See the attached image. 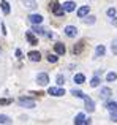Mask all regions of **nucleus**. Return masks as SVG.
I'll list each match as a JSON object with an SVG mask.
<instances>
[{"mask_svg": "<svg viewBox=\"0 0 117 125\" xmlns=\"http://www.w3.org/2000/svg\"><path fill=\"white\" fill-rule=\"evenodd\" d=\"M11 103V100L10 98H5V100H0V104H10Z\"/></svg>", "mask_w": 117, "mask_h": 125, "instance_id": "32", "label": "nucleus"}, {"mask_svg": "<svg viewBox=\"0 0 117 125\" xmlns=\"http://www.w3.org/2000/svg\"><path fill=\"white\" fill-rule=\"evenodd\" d=\"M89 6H87V5H84V6H81V8L79 10H78V16H79V18H86V16L87 14H89Z\"/></svg>", "mask_w": 117, "mask_h": 125, "instance_id": "13", "label": "nucleus"}, {"mask_svg": "<svg viewBox=\"0 0 117 125\" xmlns=\"http://www.w3.org/2000/svg\"><path fill=\"white\" fill-rule=\"evenodd\" d=\"M90 85H92V87H98V85H100V78L98 76H93L92 81H90Z\"/></svg>", "mask_w": 117, "mask_h": 125, "instance_id": "25", "label": "nucleus"}, {"mask_svg": "<svg viewBox=\"0 0 117 125\" xmlns=\"http://www.w3.org/2000/svg\"><path fill=\"white\" fill-rule=\"evenodd\" d=\"M33 32H35V33H38V35H44V32H46V30L41 29L40 24H33Z\"/></svg>", "mask_w": 117, "mask_h": 125, "instance_id": "21", "label": "nucleus"}, {"mask_svg": "<svg viewBox=\"0 0 117 125\" xmlns=\"http://www.w3.org/2000/svg\"><path fill=\"white\" fill-rule=\"evenodd\" d=\"M111 51H112V54H116L117 55V38L114 41H112V44H111Z\"/></svg>", "mask_w": 117, "mask_h": 125, "instance_id": "28", "label": "nucleus"}, {"mask_svg": "<svg viewBox=\"0 0 117 125\" xmlns=\"http://www.w3.org/2000/svg\"><path fill=\"white\" fill-rule=\"evenodd\" d=\"M18 103L21 104L22 108H35V101L30 100V98H25V97H21L18 100Z\"/></svg>", "mask_w": 117, "mask_h": 125, "instance_id": "1", "label": "nucleus"}, {"mask_svg": "<svg viewBox=\"0 0 117 125\" xmlns=\"http://www.w3.org/2000/svg\"><path fill=\"white\" fill-rule=\"evenodd\" d=\"M63 8H65V11H67V13H71V11L76 10V3H74V2H65L63 3Z\"/></svg>", "mask_w": 117, "mask_h": 125, "instance_id": "11", "label": "nucleus"}, {"mask_svg": "<svg viewBox=\"0 0 117 125\" xmlns=\"http://www.w3.org/2000/svg\"><path fill=\"white\" fill-rule=\"evenodd\" d=\"M74 83H76V84H82V83H86V76H84L82 73L74 74Z\"/></svg>", "mask_w": 117, "mask_h": 125, "instance_id": "16", "label": "nucleus"}, {"mask_svg": "<svg viewBox=\"0 0 117 125\" xmlns=\"http://www.w3.org/2000/svg\"><path fill=\"white\" fill-rule=\"evenodd\" d=\"M82 49H84V41H79V43H76V44H74L73 52H74V54H79Z\"/></svg>", "mask_w": 117, "mask_h": 125, "instance_id": "17", "label": "nucleus"}, {"mask_svg": "<svg viewBox=\"0 0 117 125\" xmlns=\"http://www.w3.org/2000/svg\"><path fill=\"white\" fill-rule=\"evenodd\" d=\"M57 60H58V57L56 54H49V55H48V62H49V63H56Z\"/></svg>", "mask_w": 117, "mask_h": 125, "instance_id": "26", "label": "nucleus"}, {"mask_svg": "<svg viewBox=\"0 0 117 125\" xmlns=\"http://www.w3.org/2000/svg\"><path fill=\"white\" fill-rule=\"evenodd\" d=\"M0 124H11V119L5 114H0Z\"/></svg>", "mask_w": 117, "mask_h": 125, "instance_id": "23", "label": "nucleus"}, {"mask_svg": "<svg viewBox=\"0 0 117 125\" xmlns=\"http://www.w3.org/2000/svg\"><path fill=\"white\" fill-rule=\"evenodd\" d=\"M25 38L29 40V43H30V44H33V46L38 44V40L33 37V35H32V32H27V33H25Z\"/></svg>", "mask_w": 117, "mask_h": 125, "instance_id": "15", "label": "nucleus"}, {"mask_svg": "<svg viewBox=\"0 0 117 125\" xmlns=\"http://www.w3.org/2000/svg\"><path fill=\"white\" fill-rule=\"evenodd\" d=\"M51 6H52L51 10H52V13H54L56 16H63V13H65L63 5H58V3H52Z\"/></svg>", "mask_w": 117, "mask_h": 125, "instance_id": "4", "label": "nucleus"}, {"mask_svg": "<svg viewBox=\"0 0 117 125\" xmlns=\"http://www.w3.org/2000/svg\"><path fill=\"white\" fill-rule=\"evenodd\" d=\"M22 3H24L27 8H30V10L37 8V2H35V0H22Z\"/></svg>", "mask_w": 117, "mask_h": 125, "instance_id": "18", "label": "nucleus"}, {"mask_svg": "<svg viewBox=\"0 0 117 125\" xmlns=\"http://www.w3.org/2000/svg\"><path fill=\"white\" fill-rule=\"evenodd\" d=\"M111 22H112V25H117V18H112Z\"/></svg>", "mask_w": 117, "mask_h": 125, "instance_id": "34", "label": "nucleus"}, {"mask_svg": "<svg viewBox=\"0 0 117 125\" xmlns=\"http://www.w3.org/2000/svg\"><path fill=\"white\" fill-rule=\"evenodd\" d=\"M0 6H2V11L5 13V14H10V3L5 2V0H2V3H0Z\"/></svg>", "mask_w": 117, "mask_h": 125, "instance_id": "19", "label": "nucleus"}, {"mask_svg": "<svg viewBox=\"0 0 117 125\" xmlns=\"http://www.w3.org/2000/svg\"><path fill=\"white\" fill-rule=\"evenodd\" d=\"M48 94L52 95V97H63L65 89H62V87H49L48 89Z\"/></svg>", "mask_w": 117, "mask_h": 125, "instance_id": "2", "label": "nucleus"}, {"mask_svg": "<svg viewBox=\"0 0 117 125\" xmlns=\"http://www.w3.org/2000/svg\"><path fill=\"white\" fill-rule=\"evenodd\" d=\"M2 30H3L2 33H3V35H6V27H5V24H2Z\"/></svg>", "mask_w": 117, "mask_h": 125, "instance_id": "33", "label": "nucleus"}, {"mask_svg": "<svg viewBox=\"0 0 117 125\" xmlns=\"http://www.w3.org/2000/svg\"><path fill=\"white\" fill-rule=\"evenodd\" d=\"M29 21H30L32 24H41V22H43V16L41 14H30L29 16Z\"/></svg>", "mask_w": 117, "mask_h": 125, "instance_id": "10", "label": "nucleus"}, {"mask_svg": "<svg viewBox=\"0 0 117 125\" xmlns=\"http://www.w3.org/2000/svg\"><path fill=\"white\" fill-rule=\"evenodd\" d=\"M84 22H86V24H93V22H95V16H87V18L84 19Z\"/></svg>", "mask_w": 117, "mask_h": 125, "instance_id": "29", "label": "nucleus"}, {"mask_svg": "<svg viewBox=\"0 0 117 125\" xmlns=\"http://www.w3.org/2000/svg\"><path fill=\"white\" fill-rule=\"evenodd\" d=\"M74 124L76 125H82V124H90V119H86V116H84L82 113L78 114L76 117H74Z\"/></svg>", "mask_w": 117, "mask_h": 125, "instance_id": "7", "label": "nucleus"}, {"mask_svg": "<svg viewBox=\"0 0 117 125\" xmlns=\"http://www.w3.org/2000/svg\"><path fill=\"white\" fill-rule=\"evenodd\" d=\"M106 108H108L109 113H114V111H117V103H114V101H108V103H106Z\"/></svg>", "mask_w": 117, "mask_h": 125, "instance_id": "20", "label": "nucleus"}, {"mask_svg": "<svg viewBox=\"0 0 117 125\" xmlns=\"http://www.w3.org/2000/svg\"><path fill=\"white\" fill-rule=\"evenodd\" d=\"M54 51H56L58 55H63L65 52H67V48H65L63 43H56V44H54Z\"/></svg>", "mask_w": 117, "mask_h": 125, "instance_id": "8", "label": "nucleus"}, {"mask_svg": "<svg viewBox=\"0 0 117 125\" xmlns=\"http://www.w3.org/2000/svg\"><path fill=\"white\" fill-rule=\"evenodd\" d=\"M56 81H57V84H58V85H63V84H65V78L62 76V74H57Z\"/></svg>", "mask_w": 117, "mask_h": 125, "instance_id": "27", "label": "nucleus"}, {"mask_svg": "<svg viewBox=\"0 0 117 125\" xmlns=\"http://www.w3.org/2000/svg\"><path fill=\"white\" fill-rule=\"evenodd\" d=\"M71 94H73L74 97H78V98H82V100H84V97H86V94H84V92L76 90V89H74V90H71Z\"/></svg>", "mask_w": 117, "mask_h": 125, "instance_id": "24", "label": "nucleus"}, {"mask_svg": "<svg viewBox=\"0 0 117 125\" xmlns=\"http://www.w3.org/2000/svg\"><path fill=\"white\" fill-rule=\"evenodd\" d=\"M111 95H112V90L109 87H103L101 90H100V97L101 98H109Z\"/></svg>", "mask_w": 117, "mask_h": 125, "instance_id": "12", "label": "nucleus"}, {"mask_svg": "<svg viewBox=\"0 0 117 125\" xmlns=\"http://www.w3.org/2000/svg\"><path fill=\"white\" fill-rule=\"evenodd\" d=\"M106 13H108V16H111V18H114V16H116V8H109V10H108Z\"/></svg>", "mask_w": 117, "mask_h": 125, "instance_id": "30", "label": "nucleus"}, {"mask_svg": "<svg viewBox=\"0 0 117 125\" xmlns=\"http://www.w3.org/2000/svg\"><path fill=\"white\" fill-rule=\"evenodd\" d=\"M84 103H86V109L89 111V113H93L95 111V103H93V100L90 97H84Z\"/></svg>", "mask_w": 117, "mask_h": 125, "instance_id": "3", "label": "nucleus"}, {"mask_svg": "<svg viewBox=\"0 0 117 125\" xmlns=\"http://www.w3.org/2000/svg\"><path fill=\"white\" fill-rule=\"evenodd\" d=\"M65 35L70 37V38H74L78 35V29L74 27V25H67V27H65Z\"/></svg>", "mask_w": 117, "mask_h": 125, "instance_id": "6", "label": "nucleus"}, {"mask_svg": "<svg viewBox=\"0 0 117 125\" xmlns=\"http://www.w3.org/2000/svg\"><path fill=\"white\" fill-rule=\"evenodd\" d=\"M27 57L30 59L32 62H40L41 60V54H40V52H37V51H30L27 54Z\"/></svg>", "mask_w": 117, "mask_h": 125, "instance_id": "9", "label": "nucleus"}, {"mask_svg": "<svg viewBox=\"0 0 117 125\" xmlns=\"http://www.w3.org/2000/svg\"><path fill=\"white\" fill-rule=\"evenodd\" d=\"M106 79H108L109 83H112V81H116V79H117V73H114V71H111V73H108V74H106Z\"/></svg>", "mask_w": 117, "mask_h": 125, "instance_id": "22", "label": "nucleus"}, {"mask_svg": "<svg viewBox=\"0 0 117 125\" xmlns=\"http://www.w3.org/2000/svg\"><path fill=\"white\" fill-rule=\"evenodd\" d=\"M37 83L40 84V85H48V83H49V76H48L46 73H38Z\"/></svg>", "mask_w": 117, "mask_h": 125, "instance_id": "5", "label": "nucleus"}, {"mask_svg": "<svg viewBox=\"0 0 117 125\" xmlns=\"http://www.w3.org/2000/svg\"><path fill=\"white\" fill-rule=\"evenodd\" d=\"M105 52H106V48L103 44H98V46H97V49H95V57H103Z\"/></svg>", "mask_w": 117, "mask_h": 125, "instance_id": "14", "label": "nucleus"}, {"mask_svg": "<svg viewBox=\"0 0 117 125\" xmlns=\"http://www.w3.org/2000/svg\"><path fill=\"white\" fill-rule=\"evenodd\" d=\"M111 120H112V122H117V113H116V111L111 113Z\"/></svg>", "mask_w": 117, "mask_h": 125, "instance_id": "31", "label": "nucleus"}]
</instances>
